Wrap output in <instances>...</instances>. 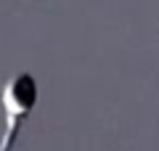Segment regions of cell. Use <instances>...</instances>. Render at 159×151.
<instances>
[{
	"mask_svg": "<svg viewBox=\"0 0 159 151\" xmlns=\"http://www.w3.org/2000/svg\"><path fill=\"white\" fill-rule=\"evenodd\" d=\"M40 98V88L34 74L29 72H19L13 77L6 80L3 90H0V103H3V114H6V130L0 138V151H13L21 127L29 122L34 106Z\"/></svg>",
	"mask_w": 159,
	"mask_h": 151,
	"instance_id": "1",
	"label": "cell"
}]
</instances>
